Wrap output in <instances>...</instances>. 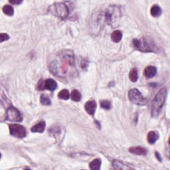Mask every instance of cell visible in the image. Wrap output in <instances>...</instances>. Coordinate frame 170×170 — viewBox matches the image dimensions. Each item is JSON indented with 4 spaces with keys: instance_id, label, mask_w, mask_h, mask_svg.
Masks as SVG:
<instances>
[{
    "instance_id": "8fae6325",
    "label": "cell",
    "mask_w": 170,
    "mask_h": 170,
    "mask_svg": "<svg viewBox=\"0 0 170 170\" xmlns=\"http://www.w3.org/2000/svg\"><path fill=\"white\" fill-rule=\"evenodd\" d=\"M129 151L132 154L136 156H146L148 154V150L141 146H134L129 149Z\"/></svg>"
},
{
    "instance_id": "6da1fadb",
    "label": "cell",
    "mask_w": 170,
    "mask_h": 170,
    "mask_svg": "<svg viewBox=\"0 0 170 170\" xmlns=\"http://www.w3.org/2000/svg\"><path fill=\"white\" fill-rule=\"evenodd\" d=\"M58 59L50 64V72L56 76L65 77L68 73L75 72V55L71 50H65L59 53Z\"/></svg>"
},
{
    "instance_id": "5bb4252c",
    "label": "cell",
    "mask_w": 170,
    "mask_h": 170,
    "mask_svg": "<svg viewBox=\"0 0 170 170\" xmlns=\"http://www.w3.org/2000/svg\"><path fill=\"white\" fill-rule=\"evenodd\" d=\"M157 73L156 68L154 66H147L144 70V75L147 78H152L156 76Z\"/></svg>"
},
{
    "instance_id": "ba28073f",
    "label": "cell",
    "mask_w": 170,
    "mask_h": 170,
    "mask_svg": "<svg viewBox=\"0 0 170 170\" xmlns=\"http://www.w3.org/2000/svg\"><path fill=\"white\" fill-rule=\"evenodd\" d=\"M9 132L11 135L13 136L18 138H23L26 136L27 132L24 126H23L19 124H10L9 126Z\"/></svg>"
},
{
    "instance_id": "5b68a950",
    "label": "cell",
    "mask_w": 170,
    "mask_h": 170,
    "mask_svg": "<svg viewBox=\"0 0 170 170\" xmlns=\"http://www.w3.org/2000/svg\"><path fill=\"white\" fill-rule=\"evenodd\" d=\"M49 11L55 16L62 19L67 18L69 14V9L63 3H55L49 7Z\"/></svg>"
},
{
    "instance_id": "9a60e30c",
    "label": "cell",
    "mask_w": 170,
    "mask_h": 170,
    "mask_svg": "<svg viewBox=\"0 0 170 170\" xmlns=\"http://www.w3.org/2000/svg\"><path fill=\"white\" fill-rule=\"evenodd\" d=\"M160 138V135L156 131H151L148 134V136H147V138H148V141L151 144H154L156 143V141L159 139Z\"/></svg>"
},
{
    "instance_id": "e0dca14e",
    "label": "cell",
    "mask_w": 170,
    "mask_h": 170,
    "mask_svg": "<svg viewBox=\"0 0 170 170\" xmlns=\"http://www.w3.org/2000/svg\"><path fill=\"white\" fill-rule=\"evenodd\" d=\"M113 167L115 169H131L132 167H130L125 164H124L122 162L118 160H114L112 162Z\"/></svg>"
},
{
    "instance_id": "7a4b0ae2",
    "label": "cell",
    "mask_w": 170,
    "mask_h": 170,
    "mask_svg": "<svg viewBox=\"0 0 170 170\" xmlns=\"http://www.w3.org/2000/svg\"><path fill=\"white\" fill-rule=\"evenodd\" d=\"M132 43L135 49L141 52H155L157 49L154 41L148 37H142L140 39H135Z\"/></svg>"
},
{
    "instance_id": "d6986e66",
    "label": "cell",
    "mask_w": 170,
    "mask_h": 170,
    "mask_svg": "<svg viewBox=\"0 0 170 170\" xmlns=\"http://www.w3.org/2000/svg\"><path fill=\"white\" fill-rule=\"evenodd\" d=\"M150 12L151 15L153 17L157 18V17H159L162 14V9L160 8V6H158V5H154L151 7Z\"/></svg>"
},
{
    "instance_id": "83f0119b",
    "label": "cell",
    "mask_w": 170,
    "mask_h": 170,
    "mask_svg": "<svg viewBox=\"0 0 170 170\" xmlns=\"http://www.w3.org/2000/svg\"><path fill=\"white\" fill-rule=\"evenodd\" d=\"M23 2L21 0H10L9 3H12V4H15V5H19L20 3H21Z\"/></svg>"
},
{
    "instance_id": "484cf974",
    "label": "cell",
    "mask_w": 170,
    "mask_h": 170,
    "mask_svg": "<svg viewBox=\"0 0 170 170\" xmlns=\"http://www.w3.org/2000/svg\"><path fill=\"white\" fill-rule=\"evenodd\" d=\"M0 39H1V40H0V42L2 43L4 41H7L9 39V36L6 33H1V35H0Z\"/></svg>"
},
{
    "instance_id": "2e32d148",
    "label": "cell",
    "mask_w": 170,
    "mask_h": 170,
    "mask_svg": "<svg viewBox=\"0 0 170 170\" xmlns=\"http://www.w3.org/2000/svg\"><path fill=\"white\" fill-rule=\"evenodd\" d=\"M122 39V33L121 31L116 30L112 33L111 39L114 43H119Z\"/></svg>"
},
{
    "instance_id": "8992f818",
    "label": "cell",
    "mask_w": 170,
    "mask_h": 170,
    "mask_svg": "<svg viewBox=\"0 0 170 170\" xmlns=\"http://www.w3.org/2000/svg\"><path fill=\"white\" fill-rule=\"evenodd\" d=\"M128 97L132 103L140 106L145 105L147 104V102H148L142 96V94H141V93L136 88H133L130 90L128 93Z\"/></svg>"
},
{
    "instance_id": "7c38bea8",
    "label": "cell",
    "mask_w": 170,
    "mask_h": 170,
    "mask_svg": "<svg viewBox=\"0 0 170 170\" xmlns=\"http://www.w3.org/2000/svg\"><path fill=\"white\" fill-rule=\"evenodd\" d=\"M45 126H46V124H45V121H41L39 123L36 124L35 126H33L31 131L32 132H38V133H43L45 129Z\"/></svg>"
},
{
    "instance_id": "f1b7e54d",
    "label": "cell",
    "mask_w": 170,
    "mask_h": 170,
    "mask_svg": "<svg viewBox=\"0 0 170 170\" xmlns=\"http://www.w3.org/2000/svg\"><path fill=\"white\" fill-rule=\"evenodd\" d=\"M156 157L157 158L158 161L162 162V157H161V156H160V155L159 153H158V152H156Z\"/></svg>"
},
{
    "instance_id": "603a6c76",
    "label": "cell",
    "mask_w": 170,
    "mask_h": 170,
    "mask_svg": "<svg viewBox=\"0 0 170 170\" xmlns=\"http://www.w3.org/2000/svg\"><path fill=\"white\" fill-rule=\"evenodd\" d=\"M2 10H3V12L5 15H9V16H12L14 13V9L13 7L11 6V5H5V6L3 8Z\"/></svg>"
},
{
    "instance_id": "7402d4cb",
    "label": "cell",
    "mask_w": 170,
    "mask_h": 170,
    "mask_svg": "<svg viewBox=\"0 0 170 170\" xmlns=\"http://www.w3.org/2000/svg\"><path fill=\"white\" fill-rule=\"evenodd\" d=\"M58 96L63 100H68L70 98V93L69 91L67 89H63L60 91V93L58 94Z\"/></svg>"
},
{
    "instance_id": "9c48e42d",
    "label": "cell",
    "mask_w": 170,
    "mask_h": 170,
    "mask_svg": "<svg viewBox=\"0 0 170 170\" xmlns=\"http://www.w3.org/2000/svg\"><path fill=\"white\" fill-rule=\"evenodd\" d=\"M6 120L13 122H21L23 120L21 112L13 106H10L6 112Z\"/></svg>"
},
{
    "instance_id": "30bf717a",
    "label": "cell",
    "mask_w": 170,
    "mask_h": 170,
    "mask_svg": "<svg viewBox=\"0 0 170 170\" xmlns=\"http://www.w3.org/2000/svg\"><path fill=\"white\" fill-rule=\"evenodd\" d=\"M84 109L88 114L94 116L96 109V103L94 100H89L84 105Z\"/></svg>"
},
{
    "instance_id": "277c9868",
    "label": "cell",
    "mask_w": 170,
    "mask_h": 170,
    "mask_svg": "<svg viewBox=\"0 0 170 170\" xmlns=\"http://www.w3.org/2000/svg\"><path fill=\"white\" fill-rule=\"evenodd\" d=\"M121 11L117 5H111L104 13V20L107 24L114 26L121 17Z\"/></svg>"
},
{
    "instance_id": "4316f807",
    "label": "cell",
    "mask_w": 170,
    "mask_h": 170,
    "mask_svg": "<svg viewBox=\"0 0 170 170\" xmlns=\"http://www.w3.org/2000/svg\"><path fill=\"white\" fill-rule=\"evenodd\" d=\"M45 88V82H43V80H41L39 82L38 84H37V89L39 90H43Z\"/></svg>"
},
{
    "instance_id": "d4e9b609",
    "label": "cell",
    "mask_w": 170,
    "mask_h": 170,
    "mask_svg": "<svg viewBox=\"0 0 170 170\" xmlns=\"http://www.w3.org/2000/svg\"><path fill=\"white\" fill-rule=\"evenodd\" d=\"M100 106L104 109L109 110L111 109V103L109 100H103L100 101Z\"/></svg>"
},
{
    "instance_id": "44dd1931",
    "label": "cell",
    "mask_w": 170,
    "mask_h": 170,
    "mask_svg": "<svg viewBox=\"0 0 170 170\" xmlns=\"http://www.w3.org/2000/svg\"><path fill=\"white\" fill-rule=\"evenodd\" d=\"M71 96L72 100L75 102H79L81 100V97H82L81 93L77 90H72Z\"/></svg>"
},
{
    "instance_id": "ac0fdd59",
    "label": "cell",
    "mask_w": 170,
    "mask_h": 170,
    "mask_svg": "<svg viewBox=\"0 0 170 170\" xmlns=\"http://www.w3.org/2000/svg\"><path fill=\"white\" fill-rule=\"evenodd\" d=\"M102 161L99 158L94 160L93 162H91L89 164V167L93 170H99L101 167Z\"/></svg>"
},
{
    "instance_id": "3957f363",
    "label": "cell",
    "mask_w": 170,
    "mask_h": 170,
    "mask_svg": "<svg viewBox=\"0 0 170 170\" xmlns=\"http://www.w3.org/2000/svg\"><path fill=\"white\" fill-rule=\"evenodd\" d=\"M166 96V88H162L156 95L151 103V116L153 117H157L160 114L161 110L165 103Z\"/></svg>"
},
{
    "instance_id": "cb8c5ba5",
    "label": "cell",
    "mask_w": 170,
    "mask_h": 170,
    "mask_svg": "<svg viewBox=\"0 0 170 170\" xmlns=\"http://www.w3.org/2000/svg\"><path fill=\"white\" fill-rule=\"evenodd\" d=\"M40 101L41 103L43 105H50L51 104V101H50V99L49 98V96L45 95V94H42L40 98Z\"/></svg>"
},
{
    "instance_id": "52a82bcc",
    "label": "cell",
    "mask_w": 170,
    "mask_h": 170,
    "mask_svg": "<svg viewBox=\"0 0 170 170\" xmlns=\"http://www.w3.org/2000/svg\"><path fill=\"white\" fill-rule=\"evenodd\" d=\"M104 21H105L104 14H103L102 12L96 13L95 16H93L90 23H91V27L93 28L94 33H99L100 31L101 27H103V24Z\"/></svg>"
},
{
    "instance_id": "4fadbf2b",
    "label": "cell",
    "mask_w": 170,
    "mask_h": 170,
    "mask_svg": "<svg viewBox=\"0 0 170 170\" xmlns=\"http://www.w3.org/2000/svg\"><path fill=\"white\" fill-rule=\"evenodd\" d=\"M45 87L50 91H54L57 87V84L51 78H48L45 81Z\"/></svg>"
},
{
    "instance_id": "ffe728a7",
    "label": "cell",
    "mask_w": 170,
    "mask_h": 170,
    "mask_svg": "<svg viewBox=\"0 0 170 170\" xmlns=\"http://www.w3.org/2000/svg\"><path fill=\"white\" fill-rule=\"evenodd\" d=\"M129 78L130 79V81L132 82H136L138 78V71L136 69H132L130 72V75H129Z\"/></svg>"
}]
</instances>
